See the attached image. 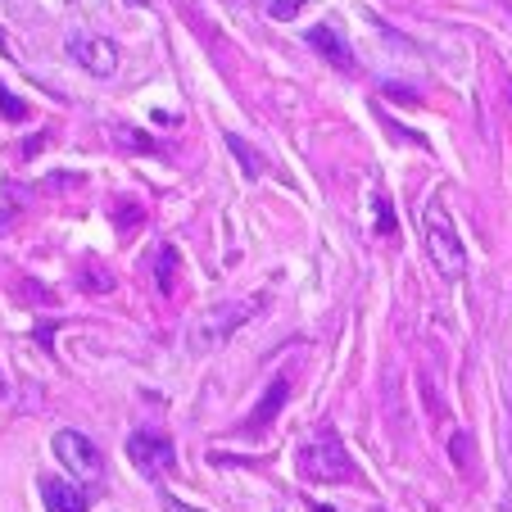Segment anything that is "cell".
Here are the masks:
<instances>
[{"label":"cell","mask_w":512,"mask_h":512,"mask_svg":"<svg viewBox=\"0 0 512 512\" xmlns=\"http://www.w3.org/2000/svg\"><path fill=\"white\" fill-rule=\"evenodd\" d=\"M227 150H232V155L241 159L245 177H259V173H263V155H259V150H250V145H245L241 136H232V132H227Z\"/></svg>","instance_id":"cell-11"},{"label":"cell","mask_w":512,"mask_h":512,"mask_svg":"<svg viewBox=\"0 0 512 512\" xmlns=\"http://www.w3.org/2000/svg\"><path fill=\"white\" fill-rule=\"evenodd\" d=\"M300 476H304V481H318V485L358 481L354 458H349V449L340 445V435L331 431V426H322L313 440H304V449H300Z\"/></svg>","instance_id":"cell-2"},{"label":"cell","mask_w":512,"mask_h":512,"mask_svg":"<svg viewBox=\"0 0 512 512\" xmlns=\"http://www.w3.org/2000/svg\"><path fill=\"white\" fill-rule=\"evenodd\" d=\"M127 458H132L136 472L164 476V472H173L177 449H173V440H168V435H159V431H136L132 440H127Z\"/></svg>","instance_id":"cell-4"},{"label":"cell","mask_w":512,"mask_h":512,"mask_svg":"<svg viewBox=\"0 0 512 512\" xmlns=\"http://www.w3.org/2000/svg\"><path fill=\"white\" fill-rule=\"evenodd\" d=\"M422 241H426L431 263L445 272L449 281H458L467 272V250H463V241H458L454 218H449V209H445V200H440V195H435V200H426V209H422Z\"/></svg>","instance_id":"cell-1"},{"label":"cell","mask_w":512,"mask_h":512,"mask_svg":"<svg viewBox=\"0 0 512 512\" xmlns=\"http://www.w3.org/2000/svg\"><path fill=\"white\" fill-rule=\"evenodd\" d=\"M0 55H10V41H5V32H0Z\"/></svg>","instance_id":"cell-18"},{"label":"cell","mask_w":512,"mask_h":512,"mask_svg":"<svg viewBox=\"0 0 512 512\" xmlns=\"http://www.w3.org/2000/svg\"><path fill=\"white\" fill-rule=\"evenodd\" d=\"M132 5H145V0H132Z\"/></svg>","instance_id":"cell-21"},{"label":"cell","mask_w":512,"mask_h":512,"mask_svg":"<svg viewBox=\"0 0 512 512\" xmlns=\"http://www.w3.org/2000/svg\"><path fill=\"white\" fill-rule=\"evenodd\" d=\"M508 100H512V91H508Z\"/></svg>","instance_id":"cell-22"},{"label":"cell","mask_w":512,"mask_h":512,"mask_svg":"<svg viewBox=\"0 0 512 512\" xmlns=\"http://www.w3.org/2000/svg\"><path fill=\"white\" fill-rule=\"evenodd\" d=\"M0 114L14 118V123H23V118H28V105H23L19 96H10V87H0Z\"/></svg>","instance_id":"cell-13"},{"label":"cell","mask_w":512,"mask_h":512,"mask_svg":"<svg viewBox=\"0 0 512 512\" xmlns=\"http://www.w3.org/2000/svg\"><path fill=\"white\" fill-rule=\"evenodd\" d=\"M82 286H87L91 295H105V290H114V277H109L100 263H87V268H82Z\"/></svg>","instance_id":"cell-12"},{"label":"cell","mask_w":512,"mask_h":512,"mask_svg":"<svg viewBox=\"0 0 512 512\" xmlns=\"http://www.w3.org/2000/svg\"><path fill=\"white\" fill-rule=\"evenodd\" d=\"M286 399H290V377H272V386L263 390L259 408H254L250 422H245V431H268V426L277 422V413L286 408Z\"/></svg>","instance_id":"cell-8"},{"label":"cell","mask_w":512,"mask_h":512,"mask_svg":"<svg viewBox=\"0 0 512 512\" xmlns=\"http://www.w3.org/2000/svg\"><path fill=\"white\" fill-rule=\"evenodd\" d=\"M41 499L50 512H87V494L73 481H59V476H41Z\"/></svg>","instance_id":"cell-9"},{"label":"cell","mask_w":512,"mask_h":512,"mask_svg":"<svg viewBox=\"0 0 512 512\" xmlns=\"http://www.w3.org/2000/svg\"><path fill=\"white\" fill-rule=\"evenodd\" d=\"M309 46L318 50V55L327 59L331 68H340V73H354V50H349V41L340 37L336 23H318V28H309Z\"/></svg>","instance_id":"cell-7"},{"label":"cell","mask_w":512,"mask_h":512,"mask_svg":"<svg viewBox=\"0 0 512 512\" xmlns=\"http://www.w3.org/2000/svg\"><path fill=\"white\" fill-rule=\"evenodd\" d=\"M118 136H123L127 145H136V150H155V141H150L145 132H132V127H118Z\"/></svg>","instance_id":"cell-15"},{"label":"cell","mask_w":512,"mask_h":512,"mask_svg":"<svg viewBox=\"0 0 512 512\" xmlns=\"http://www.w3.org/2000/svg\"><path fill=\"white\" fill-rule=\"evenodd\" d=\"M467 449H472V435L458 431V435H454V463L463 467V472H472V467H467Z\"/></svg>","instance_id":"cell-14"},{"label":"cell","mask_w":512,"mask_h":512,"mask_svg":"<svg viewBox=\"0 0 512 512\" xmlns=\"http://www.w3.org/2000/svg\"><path fill=\"white\" fill-rule=\"evenodd\" d=\"M0 395H5V381H0Z\"/></svg>","instance_id":"cell-20"},{"label":"cell","mask_w":512,"mask_h":512,"mask_svg":"<svg viewBox=\"0 0 512 512\" xmlns=\"http://www.w3.org/2000/svg\"><path fill=\"white\" fill-rule=\"evenodd\" d=\"M155 281H159V290H164V295H173V290H177V250H173V245H159Z\"/></svg>","instance_id":"cell-10"},{"label":"cell","mask_w":512,"mask_h":512,"mask_svg":"<svg viewBox=\"0 0 512 512\" xmlns=\"http://www.w3.org/2000/svg\"><path fill=\"white\" fill-rule=\"evenodd\" d=\"M68 50H73V59H78L87 73H96V78H109V73L118 68V46L109 37L78 32V37H68Z\"/></svg>","instance_id":"cell-5"},{"label":"cell","mask_w":512,"mask_h":512,"mask_svg":"<svg viewBox=\"0 0 512 512\" xmlns=\"http://www.w3.org/2000/svg\"><path fill=\"white\" fill-rule=\"evenodd\" d=\"M55 458L73 476H78V481H96V476L105 472V458H100V449L91 445V435H82V431H59L55 435Z\"/></svg>","instance_id":"cell-3"},{"label":"cell","mask_w":512,"mask_h":512,"mask_svg":"<svg viewBox=\"0 0 512 512\" xmlns=\"http://www.w3.org/2000/svg\"><path fill=\"white\" fill-rule=\"evenodd\" d=\"M313 512H336V508H322V503H318V508H313Z\"/></svg>","instance_id":"cell-19"},{"label":"cell","mask_w":512,"mask_h":512,"mask_svg":"<svg viewBox=\"0 0 512 512\" xmlns=\"http://www.w3.org/2000/svg\"><path fill=\"white\" fill-rule=\"evenodd\" d=\"M164 508L168 512H204V508H195V503H182L177 494H164Z\"/></svg>","instance_id":"cell-17"},{"label":"cell","mask_w":512,"mask_h":512,"mask_svg":"<svg viewBox=\"0 0 512 512\" xmlns=\"http://www.w3.org/2000/svg\"><path fill=\"white\" fill-rule=\"evenodd\" d=\"M259 309V300H241V304H232V309H223V313H209V318L195 327V349H213V345H223L227 336H232L236 327H241L250 313Z\"/></svg>","instance_id":"cell-6"},{"label":"cell","mask_w":512,"mask_h":512,"mask_svg":"<svg viewBox=\"0 0 512 512\" xmlns=\"http://www.w3.org/2000/svg\"><path fill=\"white\" fill-rule=\"evenodd\" d=\"M377 213H381V232H395V218H390V200H386V195H377Z\"/></svg>","instance_id":"cell-16"}]
</instances>
